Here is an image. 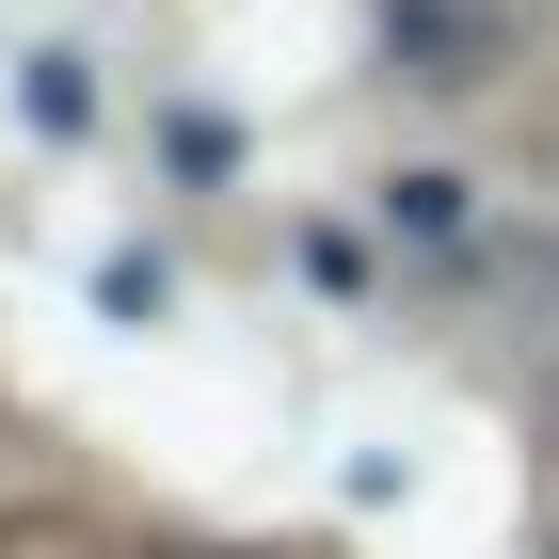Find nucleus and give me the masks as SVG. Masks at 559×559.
<instances>
[{
    "label": "nucleus",
    "instance_id": "1",
    "mask_svg": "<svg viewBox=\"0 0 559 559\" xmlns=\"http://www.w3.org/2000/svg\"><path fill=\"white\" fill-rule=\"evenodd\" d=\"M527 0H384V64L400 81H431V96H479V81H512L527 64Z\"/></svg>",
    "mask_w": 559,
    "mask_h": 559
},
{
    "label": "nucleus",
    "instance_id": "2",
    "mask_svg": "<svg viewBox=\"0 0 559 559\" xmlns=\"http://www.w3.org/2000/svg\"><path fill=\"white\" fill-rule=\"evenodd\" d=\"M0 559H112V527H81L64 496H16L0 512Z\"/></svg>",
    "mask_w": 559,
    "mask_h": 559
},
{
    "label": "nucleus",
    "instance_id": "3",
    "mask_svg": "<svg viewBox=\"0 0 559 559\" xmlns=\"http://www.w3.org/2000/svg\"><path fill=\"white\" fill-rule=\"evenodd\" d=\"M257 559H304V544H257Z\"/></svg>",
    "mask_w": 559,
    "mask_h": 559
},
{
    "label": "nucleus",
    "instance_id": "4",
    "mask_svg": "<svg viewBox=\"0 0 559 559\" xmlns=\"http://www.w3.org/2000/svg\"><path fill=\"white\" fill-rule=\"evenodd\" d=\"M544 559H559V512H544Z\"/></svg>",
    "mask_w": 559,
    "mask_h": 559
}]
</instances>
